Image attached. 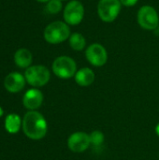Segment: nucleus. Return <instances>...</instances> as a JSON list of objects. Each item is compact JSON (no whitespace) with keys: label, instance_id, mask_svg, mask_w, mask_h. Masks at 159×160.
<instances>
[{"label":"nucleus","instance_id":"obj_1","mask_svg":"<svg viewBox=\"0 0 159 160\" xmlns=\"http://www.w3.org/2000/svg\"><path fill=\"white\" fill-rule=\"evenodd\" d=\"M22 128L25 136L31 140L38 141L47 134V122L43 115L37 111H30L25 113Z\"/></svg>","mask_w":159,"mask_h":160},{"label":"nucleus","instance_id":"obj_2","mask_svg":"<svg viewBox=\"0 0 159 160\" xmlns=\"http://www.w3.org/2000/svg\"><path fill=\"white\" fill-rule=\"evenodd\" d=\"M69 25L61 21H56L48 24L43 32L44 39L50 44H60L70 37Z\"/></svg>","mask_w":159,"mask_h":160},{"label":"nucleus","instance_id":"obj_3","mask_svg":"<svg viewBox=\"0 0 159 160\" xmlns=\"http://www.w3.org/2000/svg\"><path fill=\"white\" fill-rule=\"evenodd\" d=\"M52 69L55 76L60 79H70L75 76L77 70L76 62L69 56L62 55L54 59Z\"/></svg>","mask_w":159,"mask_h":160},{"label":"nucleus","instance_id":"obj_4","mask_svg":"<svg viewBox=\"0 0 159 160\" xmlns=\"http://www.w3.org/2000/svg\"><path fill=\"white\" fill-rule=\"evenodd\" d=\"M24 77L30 85L34 87H41L46 85L50 79V70L42 65H35L26 68L24 72Z\"/></svg>","mask_w":159,"mask_h":160},{"label":"nucleus","instance_id":"obj_5","mask_svg":"<svg viewBox=\"0 0 159 160\" xmlns=\"http://www.w3.org/2000/svg\"><path fill=\"white\" fill-rule=\"evenodd\" d=\"M120 0H99L97 4V14L105 22H114L121 11Z\"/></svg>","mask_w":159,"mask_h":160},{"label":"nucleus","instance_id":"obj_6","mask_svg":"<svg viewBox=\"0 0 159 160\" xmlns=\"http://www.w3.org/2000/svg\"><path fill=\"white\" fill-rule=\"evenodd\" d=\"M140 26L145 30H156L159 25V16L157 9L149 5L142 7L137 14Z\"/></svg>","mask_w":159,"mask_h":160},{"label":"nucleus","instance_id":"obj_7","mask_svg":"<svg viewBox=\"0 0 159 160\" xmlns=\"http://www.w3.org/2000/svg\"><path fill=\"white\" fill-rule=\"evenodd\" d=\"M63 17L68 25L80 24L84 17V7L82 2L78 0L69 1L65 7Z\"/></svg>","mask_w":159,"mask_h":160},{"label":"nucleus","instance_id":"obj_8","mask_svg":"<svg viewBox=\"0 0 159 160\" xmlns=\"http://www.w3.org/2000/svg\"><path fill=\"white\" fill-rule=\"evenodd\" d=\"M85 57L92 66L102 67L108 61V52L103 45L93 43L86 49Z\"/></svg>","mask_w":159,"mask_h":160},{"label":"nucleus","instance_id":"obj_9","mask_svg":"<svg viewBox=\"0 0 159 160\" xmlns=\"http://www.w3.org/2000/svg\"><path fill=\"white\" fill-rule=\"evenodd\" d=\"M90 144V136L85 132H75L67 139V147L73 153H82L89 148Z\"/></svg>","mask_w":159,"mask_h":160},{"label":"nucleus","instance_id":"obj_10","mask_svg":"<svg viewBox=\"0 0 159 160\" xmlns=\"http://www.w3.org/2000/svg\"><path fill=\"white\" fill-rule=\"evenodd\" d=\"M25 77L19 72H11L4 80V87L9 93H18L25 86Z\"/></svg>","mask_w":159,"mask_h":160},{"label":"nucleus","instance_id":"obj_11","mask_svg":"<svg viewBox=\"0 0 159 160\" xmlns=\"http://www.w3.org/2000/svg\"><path fill=\"white\" fill-rule=\"evenodd\" d=\"M43 102V94L41 91L36 88L29 89L22 98V104L23 106L30 110V111H36L38 109Z\"/></svg>","mask_w":159,"mask_h":160},{"label":"nucleus","instance_id":"obj_12","mask_svg":"<svg viewBox=\"0 0 159 160\" xmlns=\"http://www.w3.org/2000/svg\"><path fill=\"white\" fill-rule=\"evenodd\" d=\"M75 82L82 87H87L89 85H91L94 81H95V73L94 71L89 68H82L81 69H79L75 76Z\"/></svg>","mask_w":159,"mask_h":160},{"label":"nucleus","instance_id":"obj_13","mask_svg":"<svg viewBox=\"0 0 159 160\" xmlns=\"http://www.w3.org/2000/svg\"><path fill=\"white\" fill-rule=\"evenodd\" d=\"M32 61H33V55L31 52L25 48L19 49L14 53V62L16 66L21 68H27L31 67Z\"/></svg>","mask_w":159,"mask_h":160},{"label":"nucleus","instance_id":"obj_14","mask_svg":"<svg viewBox=\"0 0 159 160\" xmlns=\"http://www.w3.org/2000/svg\"><path fill=\"white\" fill-rule=\"evenodd\" d=\"M22 121L21 117L16 113H10L7 115L5 119V128L10 134H16L19 132L22 127Z\"/></svg>","mask_w":159,"mask_h":160},{"label":"nucleus","instance_id":"obj_15","mask_svg":"<svg viewBox=\"0 0 159 160\" xmlns=\"http://www.w3.org/2000/svg\"><path fill=\"white\" fill-rule=\"evenodd\" d=\"M70 47L77 52L82 51L86 46V39L81 33H73L68 38Z\"/></svg>","mask_w":159,"mask_h":160},{"label":"nucleus","instance_id":"obj_16","mask_svg":"<svg viewBox=\"0 0 159 160\" xmlns=\"http://www.w3.org/2000/svg\"><path fill=\"white\" fill-rule=\"evenodd\" d=\"M90 142L95 147H99L104 143V134L99 130H94L90 135Z\"/></svg>","mask_w":159,"mask_h":160},{"label":"nucleus","instance_id":"obj_17","mask_svg":"<svg viewBox=\"0 0 159 160\" xmlns=\"http://www.w3.org/2000/svg\"><path fill=\"white\" fill-rule=\"evenodd\" d=\"M63 5L61 0H50L47 2L46 9L51 14H57L62 10Z\"/></svg>","mask_w":159,"mask_h":160},{"label":"nucleus","instance_id":"obj_18","mask_svg":"<svg viewBox=\"0 0 159 160\" xmlns=\"http://www.w3.org/2000/svg\"><path fill=\"white\" fill-rule=\"evenodd\" d=\"M139 0H120L121 4L125 7H133L138 3Z\"/></svg>","mask_w":159,"mask_h":160},{"label":"nucleus","instance_id":"obj_19","mask_svg":"<svg viewBox=\"0 0 159 160\" xmlns=\"http://www.w3.org/2000/svg\"><path fill=\"white\" fill-rule=\"evenodd\" d=\"M156 133H157V135L159 137V123L157 125V127H156Z\"/></svg>","mask_w":159,"mask_h":160},{"label":"nucleus","instance_id":"obj_20","mask_svg":"<svg viewBox=\"0 0 159 160\" xmlns=\"http://www.w3.org/2000/svg\"><path fill=\"white\" fill-rule=\"evenodd\" d=\"M36 1H37V2H39V3H47V2H49L50 0H36Z\"/></svg>","mask_w":159,"mask_h":160},{"label":"nucleus","instance_id":"obj_21","mask_svg":"<svg viewBox=\"0 0 159 160\" xmlns=\"http://www.w3.org/2000/svg\"><path fill=\"white\" fill-rule=\"evenodd\" d=\"M3 113H4V111H3V109H2V108L0 107V117H1L2 115H3Z\"/></svg>","mask_w":159,"mask_h":160},{"label":"nucleus","instance_id":"obj_22","mask_svg":"<svg viewBox=\"0 0 159 160\" xmlns=\"http://www.w3.org/2000/svg\"><path fill=\"white\" fill-rule=\"evenodd\" d=\"M61 1H67V0H61Z\"/></svg>","mask_w":159,"mask_h":160},{"label":"nucleus","instance_id":"obj_23","mask_svg":"<svg viewBox=\"0 0 159 160\" xmlns=\"http://www.w3.org/2000/svg\"><path fill=\"white\" fill-rule=\"evenodd\" d=\"M158 30H159V25H158Z\"/></svg>","mask_w":159,"mask_h":160}]
</instances>
